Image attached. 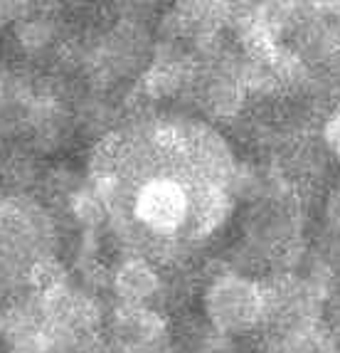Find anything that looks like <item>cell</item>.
<instances>
[{"mask_svg": "<svg viewBox=\"0 0 340 353\" xmlns=\"http://www.w3.org/2000/svg\"><path fill=\"white\" fill-rule=\"evenodd\" d=\"M54 250L57 228L47 208L25 193L0 195V304L25 294L32 267Z\"/></svg>", "mask_w": 340, "mask_h": 353, "instance_id": "6da1fadb", "label": "cell"}, {"mask_svg": "<svg viewBox=\"0 0 340 353\" xmlns=\"http://www.w3.org/2000/svg\"><path fill=\"white\" fill-rule=\"evenodd\" d=\"M202 304L210 329L224 336L254 331L264 321V287L235 270L210 279Z\"/></svg>", "mask_w": 340, "mask_h": 353, "instance_id": "7a4b0ae2", "label": "cell"}, {"mask_svg": "<svg viewBox=\"0 0 340 353\" xmlns=\"http://www.w3.org/2000/svg\"><path fill=\"white\" fill-rule=\"evenodd\" d=\"M168 319L156 306L116 304L106 316V353H170Z\"/></svg>", "mask_w": 340, "mask_h": 353, "instance_id": "3957f363", "label": "cell"}, {"mask_svg": "<svg viewBox=\"0 0 340 353\" xmlns=\"http://www.w3.org/2000/svg\"><path fill=\"white\" fill-rule=\"evenodd\" d=\"M116 304L123 306H153L163 292V279L156 262L138 254H126L109 274Z\"/></svg>", "mask_w": 340, "mask_h": 353, "instance_id": "277c9868", "label": "cell"}, {"mask_svg": "<svg viewBox=\"0 0 340 353\" xmlns=\"http://www.w3.org/2000/svg\"><path fill=\"white\" fill-rule=\"evenodd\" d=\"M190 212H188V225L182 232V245H195L202 242L215 232L217 228H222V223L227 220L229 210H232V198H229L227 188L220 185H210L202 181H190Z\"/></svg>", "mask_w": 340, "mask_h": 353, "instance_id": "5b68a950", "label": "cell"}, {"mask_svg": "<svg viewBox=\"0 0 340 353\" xmlns=\"http://www.w3.org/2000/svg\"><path fill=\"white\" fill-rule=\"evenodd\" d=\"M15 37L28 54H42L57 40V25L50 15L32 12V8H30L28 15H23L15 25Z\"/></svg>", "mask_w": 340, "mask_h": 353, "instance_id": "8992f818", "label": "cell"}, {"mask_svg": "<svg viewBox=\"0 0 340 353\" xmlns=\"http://www.w3.org/2000/svg\"><path fill=\"white\" fill-rule=\"evenodd\" d=\"M193 353H235V346L229 341V336L217 334L215 329H210L198 339Z\"/></svg>", "mask_w": 340, "mask_h": 353, "instance_id": "52a82bcc", "label": "cell"}, {"mask_svg": "<svg viewBox=\"0 0 340 353\" xmlns=\"http://www.w3.org/2000/svg\"><path fill=\"white\" fill-rule=\"evenodd\" d=\"M323 136H326L328 148L338 156V161H340V99H338V106H335V112L330 114L328 121H326Z\"/></svg>", "mask_w": 340, "mask_h": 353, "instance_id": "ba28073f", "label": "cell"}, {"mask_svg": "<svg viewBox=\"0 0 340 353\" xmlns=\"http://www.w3.org/2000/svg\"><path fill=\"white\" fill-rule=\"evenodd\" d=\"M326 220H328L330 232L340 240V188L333 190L328 203H326Z\"/></svg>", "mask_w": 340, "mask_h": 353, "instance_id": "9c48e42d", "label": "cell"}]
</instances>
